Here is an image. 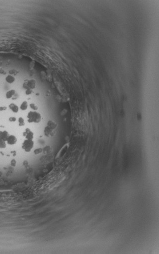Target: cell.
I'll use <instances>...</instances> for the list:
<instances>
[{
  "mask_svg": "<svg viewBox=\"0 0 159 254\" xmlns=\"http://www.w3.org/2000/svg\"><path fill=\"white\" fill-rule=\"evenodd\" d=\"M27 118L29 123H39L42 120V116L38 112L36 111H30L28 113Z\"/></svg>",
  "mask_w": 159,
  "mask_h": 254,
  "instance_id": "cell-1",
  "label": "cell"
},
{
  "mask_svg": "<svg viewBox=\"0 0 159 254\" xmlns=\"http://www.w3.org/2000/svg\"><path fill=\"white\" fill-rule=\"evenodd\" d=\"M34 145L33 140L30 139H25L23 142L22 144V149L25 152L29 153L32 150L33 148Z\"/></svg>",
  "mask_w": 159,
  "mask_h": 254,
  "instance_id": "cell-2",
  "label": "cell"
},
{
  "mask_svg": "<svg viewBox=\"0 0 159 254\" xmlns=\"http://www.w3.org/2000/svg\"><path fill=\"white\" fill-rule=\"evenodd\" d=\"M23 136L26 139H30L33 140L34 137V133L30 129L27 128L25 129V130L23 133Z\"/></svg>",
  "mask_w": 159,
  "mask_h": 254,
  "instance_id": "cell-3",
  "label": "cell"
},
{
  "mask_svg": "<svg viewBox=\"0 0 159 254\" xmlns=\"http://www.w3.org/2000/svg\"><path fill=\"white\" fill-rule=\"evenodd\" d=\"M6 142L7 144L9 145H14L16 144L17 142V139L15 136L13 135H10L8 136V137Z\"/></svg>",
  "mask_w": 159,
  "mask_h": 254,
  "instance_id": "cell-4",
  "label": "cell"
},
{
  "mask_svg": "<svg viewBox=\"0 0 159 254\" xmlns=\"http://www.w3.org/2000/svg\"><path fill=\"white\" fill-rule=\"evenodd\" d=\"M44 133L45 136H46V137H52V136L54 135L55 132L54 131V130L51 129L46 126V127L44 128Z\"/></svg>",
  "mask_w": 159,
  "mask_h": 254,
  "instance_id": "cell-5",
  "label": "cell"
},
{
  "mask_svg": "<svg viewBox=\"0 0 159 254\" xmlns=\"http://www.w3.org/2000/svg\"><path fill=\"white\" fill-rule=\"evenodd\" d=\"M26 82H27V84L29 89L33 90L36 88V81L34 79H30V80L26 79Z\"/></svg>",
  "mask_w": 159,
  "mask_h": 254,
  "instance_id": "cell-6",
  "label": "cell"
},
{
  "mask_svg": "<svg viewBox=\"0 0 159 254\" xmlns=\"http://www.w3.org/2000/svg\"><path fill=\"white\" fill-rule=\"evenodd\" d=\"M9 108L11 111H12V112L14 113L18 112L19 110V108L18 106L14 103H10L9 105Z\"/></svg>",
  "mask_w": 159,
  "mask_h": 254,
  "instance_id": "cell-7",
  "label": "cell"
},
{
  "mask_svg": "<svg viewBox=\"0 0 159 254\" xmlns=\"http://www.w3.org/2000/svg\"><path fill=\"white\" fill-rule=\"evenodd\" d=\"M9 135V133L7 131H0V138L5 141Z\"/></svg>",
  "mask_w": 159,
  "mask_h": 254,
  "instance_id": "cell-8",
  "label": "cell"
},
{
  "mask_svg": "<svg viewBox=\"0 0 159 254\" xmlns=\"http://www.w3.org/2000/svg\"><path fill=\"white\" fill-rule=\"evenodd\" d=\"M47 126L49 128H50L52 130H54L56 128H57L58 125L56 124V123L55 122H54V121H53L52 120H50V121H48L47 123Z\"/></svg>",
  "mask_w": 159,
  "mask_h": 254,
  "instance_id": "cell-9",
  "label": "cell"
},
{
  "mask_svg": "<svg viewBox=\"0 0 159 254\" xmlns=\"http://www.w3.org/2000/svg\"><path fill=\"white\" fill-rule=\"evenodd\" d=\"M5 80L9 84H12V83H14L15 81V78L13 75H7L5 78Z\"/></svg>",
  "mask_w": 159,
  "mask_h": 254,
  "instance_id": "cell-10",
  "label": "cell"
},
{
  "mask_svg": "<svg viewBox=\"0 0 159 254\" xmlns=\"http://www.w3.org/2000/svg\"><path fill=\"white\" fill-rule=\"evenodd\" d=\"M16 93V91L14 89H11L6 92V97L7 99H10V98H12V97Z\"/></svg>",
  "mask_w": 159,
  "mask_h": 254,
  "instance_id": "cell-11",
  "label": "cell"
},
{
  "mask_svg": "<svg viewBox=\"0 0 159 254\" xmlns=\"http://www.w3.org/2000/svg\"><path fill=\"white\" fill-rule=\"evenodd\" d=\"M28 102L26 101H24L21 104L20 108L22 111H26V110L28 108Z\"/></svg>",
  "mask_w": 159,
  "mask_h": 254,
  "instance_id": "cell-12",
  "label": "cell"
},
{
  "mask_svg": "<svg viewBox=\"0 0 159 254\" xmlns=\"http://www.w3.org/2000/svg\"><path fill=\"white\" fill-rule=\"evenodd\" d=\"M7 146V143L4 140L0 138V148L5 149Z\"/></svg>",
  "mask_w": 159,
  "mask_h": 254,
  "instance_id": "cell-13",
  "label": "cell"
},
{
  "mask_svg": "<svg viewBox=\"0 0 159 254\" xmlns=\"http://www.w3.org/2000/svg\"><path fill=\"white\" fill-rule=\"evenodd\" d=\"M18 125L20 127H22V126H24L25 123V121H24V119L22 117H19L18 119Z\"/></svg>",
  "mask_w": 159,
  "mask_h": 254,
  "instance_id": "cell-14",
  "label": "cell"
},
{
  "mask_svg": "<svg viewBox=\"0 0 159 254\" xmlns=\"http://www.w3.org/2000/svg\"><path fill=\"white\" fill-rule=\"evenodd\" d=\"M34 154L35 155H38L43 152V149L42 148H36L33 151Z\"/></svg>",
  "mask_w": 159,
  "mask_h": 254,
  "instance_id": "cell-15",
  "label": "cell"
},
{
  "mask_svg": "<svg viewBox=\"0 0 159 254\" xmlns=\"http://www.w3.org/2000/svg\"><path fill=\"white\" fill-rule=\"evenodd\" d=\"M19 72V71L18 70H17L16 69H11L9 71V75H17V74Z\"/></svg>",
  "mask_w": 159,
  "mask_h": 254,
  "instance_id": "cell-16",
  "label": "cell"
},
{
  "mask_svg": "<svg viewBox=\"0 0 159 254\" xmlns=\"http://www.w3.org/2000/svg\"><path fill=\"white\" fill-rule=\"evenodd\" d=\"M51 148L50 146L45 147L44 149H43V152L44 154H47L51 152Z\"/></svg>",
  "mask_w": 159,
  "mask_h": 254,
  "instance_id": "cell-17",
  "label": "cell"
},
{
  "mask_svg": "<svg viewBox=\"0 0 159 254\" xmlns=\"http://www.w3.org/2000/svg\"><path fill=\"white\" fill-rule=\"evenodd\" d=\"M29 106L30 108H31L32 109H33L34 111H37L38 109V108L37 106L34 103H30L29 104Z\"/></svg>",
  "mask_w": 159,
  "mask_h": 254,
  "instance_id": "cell-18",
  "label": "cell"
},
{
  "mask_svg": "<svg viewBox=\"0 0 159 254\" xmlns=\"http://www.w3.org/2000/svg\"><path fill=\"white\" fill-rule=\"evenodd\" d=\"M17 164V161L15 159H13L11 160L10 162V165L12 166V167H15Z\"/></svg>",
  "mask_w": 159,
  "mask_h": 254,
  "instance_id": "cell-19",
  "label": "cell"
},
{
  "mask_svg": "<svg viewBox=\"0 0 159 254\" xmlns=\"http://www.w3.org/2000/svg\"><path fill=\"white\" fill-rule=\"evenodd\" d=\"M16 120H17L16 117H15V116H11L9 118V121L10 122H16Z\"/></svg>",
  "mask_w": 159,
  "mask_h": 254,
  "instance_id": "cell-20",
  "label": "cell"
},
{
  "mask_svg": "<svg viewBox=\"0 0 159 254\" xmlns=\"http://www.w3.org/2000/svg\"><path fill=\"white\" fill-rule=\"evenodd\" d=\"M33 91L32 89H29L26 90L25 91V94H26V95H29L33 93Z\"/></svg>",
  "mask_w": 159,
  "mask_h": 254,
  "instance_id": "cell-21",
  "label": "cell"
},
{
  "mask_svg": "<svg viewBox=\"0 0 159 254\" xmlns=\"http://www.w3.org/2000/svg\"><path fill=\"white\" fill-rule=\"evenodd\" d=\"M0 74L5 75L6 74V72H5V71H4V70L2 69V68H0Z\"/></svg>",
  "mask_w": 159,
  "mask_h": 254,
  "instance_id": "cell-22",
  "label": "cell"
},
{
  "mask_svg": "<svg viewBox=\"0 0 159 254\" xmlns=\"http://www.w3.org/2000/svg\"><path fill=\"white\" fill-rule=\"evenodd\" d=\"M7 108L6 107H0V111H5Z\"/></svg>",
  "mask_w": 159,
  "mask_h": 254,
  "instance_id": "cell-23",
  "label": "cell"
},
{
  "mask_svg": "<svg viewBox=\"0 0 159 254\" xmlns=\"http://www.w3.org/2000/svg\"><path fill=\"white\" fill-rule=\"evenodd\" d=\"M36 95H39V93H36Z\"/></svg>",
  "mask_w": 159,
  "mask_h": 254,
  "instance_id": "cell-24",
  "label": "cell"
}]
</instances>
